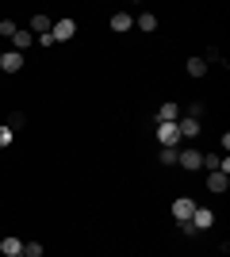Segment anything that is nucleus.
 Listing matches in <instances>:
<instances>
[{
  "label": "nucleus",
  "mask_w": 230,
  "mask_h": 257,
  "mask_svg": "<svg viewBox=\"0 0 230 257\" xmlns=\"http://www.w3.org/2000/svg\"><path fill=\"white\" fill-rule=\"evenodd\" d=\"M180 119V104H161V111H157V123H176Z\"/></svg>",
  "instance_id": "14"
},
{
  "label": "nucleus",
  "mask_w": 230,
  "mask_h": 257,
  "mask_svg": "<svg viewBox=\"0 0 230 257\" xmlns=\"http://www.w3.org/2000/svg\"><path fill=\"white\" fill-rule=\"evenodd\" d=\"M184 69H188L192 77H207V62H203V58H188Z\"/></svg>",
  "instance_id": "15"
},
{
  "label": "nucleus",
  "mask_w": 230,
  "mask_h": 257,
  "mask_svg": "<svg viewBox=\"0 0 230 257\" xmlns=\"http://www.w3.org/2000/svg\"><path fill=\"white\" fill-rule=\"evenodd\" d=\"M131 27H134V16H131V12H115V16H111V31H131Z\"/></svg>",
  "instance_id": "13"
},
{
  "label": "nucleus",
  "mask_w": 230,
  "mask_h": 257,
  "mask_svg": "<svg viewBox=\"0 0 230 257\" xmlns=\"http://www.w3.org/2000/svg\"><path fill=\"white\" fill-rule=\"evenodd\" d=\"M16 31H20V27H16V20H0V35H4V39H12Z\"/></svg>",
  "instance_id": "18"
},
{
  "label": "nucleus",
  "mask_w": 230,
  "mask_h": 257,
  "mask_svg": "<svg viewBox=\"0 0 230 257\" xmlns=\"http://www.w3.org/2000/svg\"><path fill=\"white\" fill-rule=\"evenodd\" d=\"M134 27L146 31V35H153L157 31V16H153V12H138V16H134Z\"/></svg>",
  "instance_id": "12"
},
{
  "label": "nucleus",
  "mask_w": 230,
  "mask_h": 257,
  "mask_svg": "<svg viewBox=\"0 0 230 257\" xmlns=\"http://www.w3.org/2000/svg\"><path fill=\"white\" fill-rule=\"evenodd\" d=\"M12 142H16V131H12L8 123H0V150H4V146H12Z\"/></svg>",
  "instance_id": "16"
},
{
  "label": "nucleus",
  "mask_w": 230,
  "mask_h": 257,
  "mask_svg": "<svg viewBox=\"0 0 230 257\" xmlns=\"http://www.w3.org/2000/svg\"><path fill=\"white\" fill-rule=\"evenodd\" d=\"M23 65H27V62H23V54H16V50L0 54V73H20Z\"/></svg>",
  "instance_id": "3"
},
{
  "label": "nucleus",
  "mask_w": 230,
  "mask_h": 257,
  "mask_svg": "<svg viewBox=\"0 0 230 257\" xmlns=\"http://www.w3.org/2000/svg\"><path fill=\"white\" fill-rule=\"evenodd\" d=\"M8 43H12V50H16V54H23V50H31V46H35V35L27 31V27H20V31L12 35Z\"/></svg>",
  "instance_id": "7"
},
{
  "label": "nucleus",
  "mask_w": 230,
  "mask_h": 257,
  "mask_svg": "<svg viewBox=\"0 0 230 257\" xmlns=\"http://www.w3.org/2000/svg\"><path fill=\"white\" fill-rule=\"evenodd\" d=\"M157 142H161V146H176V150H180V135H176V123H157Z\"/></svg>",
  "instance_id": "4"
},
{
  "label": "nucleus",
  "mask_w": 230,
  "mask_h": 257,
  "mask_svg": "<svg viewBox=\"0 0 230 257\" xmlns=\"http://www.w3.org/2000/svg\"><path fill=\"white\" fill-rule=\"evenodd\" d=\"M188 223H192V230H196V234H199V230H211V226H215V211H211V207H196Z\"/></svg>",
  "instance_id": "2"
},
{
  "label": "nucleus",
  "mask_w": 230,
  "mask_h": 257,
  "mask_svg": "<svg viewBox=\"0 0 230 257\" xmlns=\"http://www.w3.org/2000/svg\"><path fill=\"white\" fill-rule=\"evenodd\" d=\"M199 169H211V173H226L230 177V158H219V154H203V165Z\"/></svg>",
  "instance_id": "9"
},
{
  "label": "nucleus",
  "mask_w": 230,
  "mask_h": 257,
  "mask_svg": "<svg viewBox=\"0 0 230 257\" xmlns=\"http://www.w3.org/2000/svg\"><path fill=\"white\" fill-rule=\"evenodd\" d=\"M50 35H54V43H69V39L77 35V23L73 20H58L54 27H50Z\"/></svg>",
  "instance_id": "5"
},
{
  "label": "nucleus",
  "mask_w": 230,
  "mask_h": 257,
  "mask_svg": "<svg viewBox=\"0 0 230 257\" xmlns=\"http://www.w3.org/2000/svg\"><path fill=\"white\" fill-rule=\"evenodd\" d=\"M196 200H192V196H176L173 200V207H169V211H173V219L176 223H188V219H192V211H196Z\"/></svg>",
  "instance_id": "1"
},
{
  "label": "nucleus",
  "mask_w": 230,
  "mask_h": 257,
  "mask_svg": "<svg viewBox=\"0 0 230 257\" xmlns=\"http://www.w3.org/2000/svg\"><path fill=\"white\" fill-rule=\"evenodd\" d=\"M176 165H180V169H199V165H203V154L199 150H176Z\"/></svg>",
  "instance_id": "8"
},
{
  "label": "nucleus",
  "mask_w": 230,
  "mask_h": 257,
  "mask_svg": "<svg viewBox=\"0 0 230 257\" xmlns=\"http://www.w3.org/2000/svg\"><path fill=\"white\" fill-rule=\"evenodd\" d=\"M161 165H176V146H161Z\"/></svg>",
  "instance_id": "17"
},
{
  "label": "nucleus",
  "mask_w": 230,
  "mask_h": 257,
  "mask_svg": "<svg viewBox=\"0 0 230 257\" xmlns=\"http://www.w3.org/2000/svg\"><path fill=\"white\" fill-rule=\"evenodd\" d=\"M23 257H43V246L39 242H23Z\"/></svg>",
  "instance_id": "19"
},
{
  "label": "nucleus",
  "mask_w": 230,
  "mask_h": 257,
  "mask_svg": "<svg viewBox=\"0 0 230 257\" xmlns=\"http://www.w3.org/2000/svg\"><path fill=\"white\" fill-rule=\"evenodd\" d=\"M0 253H4V257H23V242H20L16 234L0 238Z\"/></svg>",
  "instance_id": "11"
},
{
  "label": "nucleus",
  "mask_w": 230,
  "mask_h": 257,
  "mask_svg": "<svg viewBox=\"0 0 230 257\" xmlns=\"http://www.w3.org/2000/svg\"><path fill=\"white\" fill-rule=\"evenodd\" d=\"M226 188H230V177H226V173H207V192L211 196H222Z\"/></svg>",
  "instance_id": "10"
},
{
  "label": "nucleus",
  "mask_w": 230,
  "mask_h": 257,
  "mask_svg": "<svg viewBox=\"0 0 230 257\" xmlns=\"http://www.w3.org/2000/svg\"><path fill=\"white\" fill-rule=\"evenodd\" d=\"M50 27H54V20H50V16H43V12H35L31 23H27V31H31L35 39H39V35H50Z\"/></svg>",
  "instance_id": "6"
}]
</instances>
